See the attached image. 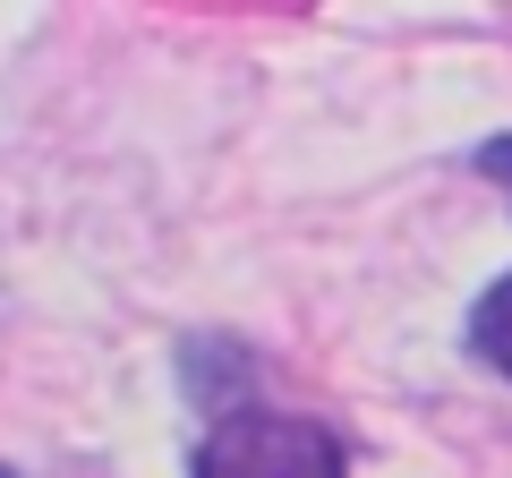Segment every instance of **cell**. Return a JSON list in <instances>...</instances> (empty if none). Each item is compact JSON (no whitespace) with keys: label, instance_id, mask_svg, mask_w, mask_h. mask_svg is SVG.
Instances as JSON below:
<instances>
[{"label":"cell","instance_id":"277c9868","mask_svg":"<svg viewBox=\"0 0 512 478\" xmlns=\"http://www.w3.org/2000/svg\"><path fill=\"white\" fill-rule=\"evenodd\" d=\"M0 478H18V470H9V461H0Z\"/></svg>","mask_w":512,"mask_h":478},{"label":"cell","instance_id":"6da1fadb","mask_svg":"<svg viewBox=\"0 0 512 478\" xmlns=\"http://www.w3.org/2000/svg\"><path fill=\"white\" fill-rule=\"evenodd\" d=\"M188 478H350V453L333 444V427L291 410H222Z\"/></svg>","mask_w":512,"mask_h":478},{"label":"cell","instance_id":"3957f363","mask_svg":"<svg viewBox=\"0 0 512 478\" xmlns=\"http://www.w3.org/2000/svg\"><path fill=\"white\" fill-rule=\"evenodd\" d=\"M478 171H487V180H512V137H487V146H478Z\"/></svg>","mask_w":512,"mask_h":478},{"label":"cell","instance_id":"7a4b0ae2","mask_svg":"<svg viewBox=\"0 0 512 478\" xmlns=\"http://www.w3.org/2000/svg\"><path fill=\"white\" fill-rule=\"evenodd\" d=\"M461 333H470V350L487 359L495 376H512V274L478 291V308H470V325H461Z\"/></svg>","mask_w":512,"mask_h":478}]
</instances>
